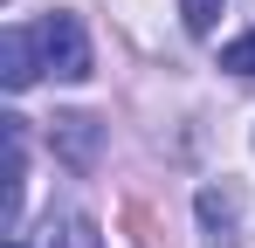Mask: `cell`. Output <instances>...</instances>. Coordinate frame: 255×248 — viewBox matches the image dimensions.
I'll return each instance as SVG.
<instances>
[{
    "label": "cell",
    "instance_id": "6da1fadb",
    "mask_svg": "<svg viewBox=\"0 0 255 248\" xmlns=\"http://www.w3.org/2000/svg\"><path fill=\"white\" fill-rule=\"evenodd\" d=\"M28 41H35V69H55L62 83L90 76V41H83V21L76 14H42L28 28Z\"/></svg>",
    "mask_w": 255,
    "mask_h": 248
},
{
    "label": "cell",
    "instance_id": "7a4b0ae2",
    "mask_svg": "<svg viewBox=\"0 0 255 248\" xmlns=\"http://www.w3.org/2000/svg\"><path fill=\"white\" fill-rule=\"evenodd\" d=\"M55 145H62V159L76 165V172H90V165H97V145H104V131H97V118H55Z\"/></svg>",
    "mask_w": 255,
    "mask_h": 248
},
{
    "label": "cell",
    "instance_id": "3957f363",
    "mask_svg": "<svg viewBox=\"0 0 255 248\" xmlns=\"http://www.w3.org/2000/svg\"><path fill=\"white\" fill-rule=\"evenodd\" d=\"M0 83L7 90L35 83V41H28V28H7V41H0Z\"/></svg>",
    "mask_w": 255,
    "mask_h": 248
},
{
    "label": "cell",
    "instance_id": "277c9868",
    "mask_svg": "<svg viewBox=\"0 0 255 248\" xmlns=\"http://www.w3.org/2000/svg\"><path fill=\"white\" fill-rule=\"evenodd\" d=\"M221 69H235V76H255V28L242 41H228V48H221Z\"/></svg>",
    "mask_w": 255,
    "mask_h": 248
},
{
    "label": "cell",
    "instance_id": "5b68a950",
    "mask_svg": "<svg viewBox=\"0 0 255 248\" xmlns=\"http://www.w3.org/2000/svg\"><path fill=\"white\" fill-rule=\"evenodd\" d=\"M200 221H207V228H221V235H228V221H235V193H200Z\"/></svg>",
    "mask_w": 255,
    "mask_h": 248
},
{
    "label": "cell",
    "instance_id": "8992f818",
    "mask_svg": "<svg viewBox=\"0 0 255 248\" xmlns=\"http://www.w3.org/2000/svg\"><path fill=\"white\" fill-rule=\"evenodd\" d=\"M221 7H228V0H179V14H186V28H193V35H207L214 21H221Z\"/></svg>",
    "mask_w": 255,
    "mask_h": 248
},
{
    "label": "cell",
    "instance_id": "52a82bcc",
    "mask_svg": "<svg viewBox=\"0 0 255 248\" xmlns=\"http://www.w3.org/2000/svg\"><path fill=\"white\" fill-rule=\"evenodd\" d=\"M42 248H97V235H90V221H62V235L48 228V242Z\"/></svg>",
    "mask_w": 255,
    "mask_h": 248
},
{
    "label": "cell",
    "instance_id": "ba28073f",
    "mask_svg": "<svg viewBox=\"0 0 255 248\" xmlns=\"http://www.w3.org/2000/svg\"><path fill=\"white\" fill-rule=\"evenodd\" d=\"M7 248H28V242H21V235H14V242H7Z\"/></svg>",
    "mask_w": 255,
    "mask_h": 248
}]
</instances>
